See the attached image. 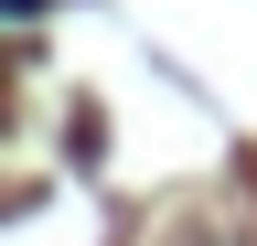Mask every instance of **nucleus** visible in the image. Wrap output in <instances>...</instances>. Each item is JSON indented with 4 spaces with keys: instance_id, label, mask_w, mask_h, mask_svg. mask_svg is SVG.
Here are the masks:
<instances>
[]
</instances>
